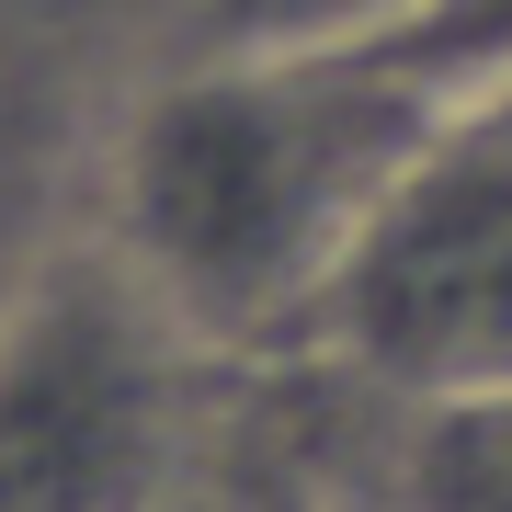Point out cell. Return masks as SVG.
<instances>
[{
	"mask_svg": "<svg viewBox=\"0 0 512 512\" xmlns=\"http://www.w3.org/2000/svg\"><path fill=\"white\" fill-rule=\"evenodd\" d=\"M444 103L365 35L205 46L114 137L103 239L217 365L296 353L387 183L433 148Z\"/></svg>",
	"mask_w": 512,
	"mask_h": 512,
	"instance_id": "6da1fadb",
	"label": "cell"
},
{
	"mask_svg": "<svg viewBox=\"0 0 512 512\" xmlns=\"http://www.w3.org/2000/svg\"><path fill=\"white\" fill-rule=\"evenodd\" d=\"M365 46L456 114V103H478V92L512 80V0H410V12L376 23Z\"/></svg>",
	"mask_w": 512,
	"mask_h": 512,
	"instance_id": "5b68a950",
	"label": "cell"
},
{
	"mask_svg": "<svg viewBox=\"0 0 512 512\" xmlns=\"http://www.w3.org/2000/svg\"><path fill=\"white\" fill-rule=\"evenodd\" d=\"M410 0H205V46H330V35H376Z\"/></svg>",
	"mask_w": 512,
	"mask_h": 512,
	"instance_id": "8992f818",
	"label": "cell"
},
{
	"mask_svg": "<svg viewBox=\"0 0 512 512\" xmlns=\"http://www.w3.org/2000/svg\"><path fill=\"white\" fill-rule=\"evenodd\" d=\"M387 512H512V387L444 410H387Z\"/></svg>",
	"mask_w": 512,
	"mask_h": 512,
	"instance_id": "277c9868",
	"label": "cell"
},
{
	"mask_svg": "<svg viewBox=\"0 0 512 512\" xmlns=\"http://www.w3.org/2000/svg\"><path fill=\"white\" fill-rule=\"evenodd\" d=\"M205 365L114 239L0 296V512H171L205 478Z\"/></svg>",
	"mask_w": 512,
	"mask_h": 512,
	"instance_id": "7a4b0ae2",
	"label": "cell"
},
{
	"mask_svg": "<svg viewBox=\"0 0 512 512\" xmlns=\"http://www.w3.org/2000/svg\"><path fill=\"white\" fill-rule=\"evenodd\" d=\"M456 114H478V126H490V137L512 148V80H501V92H478V103H456Z\"/></svg>",
	"mask_w": 512,
	"mask_h": 512,
	"instance_id": "52a82bcc",
	"label": "cell"
},
{
	"mask_svg": "<svg viewBox=\"0 0 512 512\" xmlns=\"http://www.w3.org/2000/svg\"><path fill=\"white\" fill-rule=\"evenodd\" d=\"M171 512H228V490H217V478H194V490L171 501Z\"/></svg>",
	"mask_w": 512,
	"mask_h": 512,
	"instance_id": "ba28073f",
	"label": "cell"
},
{
	"mask_svg": "<svg viewBox=\"0 0 512 512\" xmlns=\"http://www.w3.org/2000/svg\"><path fill=\"white\" fill-rule=\"evenodd\" d=\"M296 353L376 410L512 387V148L478 114H444L433 148L387 183Z\"/></svg>",
	"mask_w": 512,
	"mask_h": 512,
	"instance_id": "3957f363",
	"label": "cell"
}]
</instances>
